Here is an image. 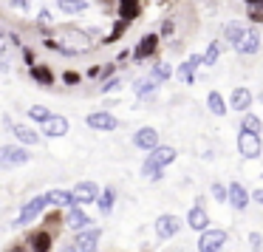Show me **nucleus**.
<instances>
[{"mask_svg": "<svg viewBox=\"0 0 263 252\" xmlns=\"http://www.w3.org/2000/svg\"><path fill=\"white\" fill-rule=\"evenodd\" d=\"M212 195H215L218 201H223V199L229 195V190H227V187H221V184H215V187H212Z\"/></svg>", "mask_w": 263, "mask_h": 252, "instance_id": "obj_34", "label": "nucleus"}, {"mask_svg": "<svg viewBox=\"0 0 263 252\" xmlns=\"http://www.w3.org/2000/svg\"><path fill=\"white\" fill-rule=\"evenodd\" d=\"M178 229H181V221H178L176 215H161L159 221H156V232H159V238H173Z\"/></svg>", "mask_w": 263, "mask_h": 252, "instance_id": "obj_12", "label": "nucleus"}, {"mask_svg": "<svg viewBox=\"0 0 263 252\" xmlns=\"http://www.w3.org/2000/svg\"><path fill=\"white\" fill-rule=\"evenodd\" d=\"M57 9L63 14H82L88 12V0H57Z\"/></svg>", "mask_w": 263, "mask_h": 252, "instance_id": "obj_18", "label": "nucleus"}, {"mask_svg": "<svg viewBox=\"0 0 263 252\" xmlns=\"http://www.w3.org/2000/svg\"><path fill=\"white\" fill-rule=\"evenodd\" d=\"M48 207V195L43 193V195H34V199H29L23 204V210H20V215H17V221H14V227H23V224H31L37 215H40L43 210Z\"/></svg>", "mask_w": 263, "mask_h": 252, "instance_id": "obj_3", "label": "nucleus"}, {"mask_svg": "<svg viewBox=\"0 0 263 252\" xmlns=\"http://www.w3.org/2000/svg\"><path fill=\"white\" fill-rule=\"evenodd\" d=\"M68 131H71V125H68L65 116H51L48 122H43V133H46L48 139H60V136H65Z\"/></svg>", "mask_w": 263, "mask_h": 252, "instance_id": "obj_8", "label": "nucleus"}, {"mask_svg": "<svg viewBox=\"0 0 263 252\" xmlns=\"http://www.w3.org/2000/svg\"><path fill=\"white\" fill-rule=\"evenodd\" d=\"M243 31H246V29H243V26H240V23H229L227 29H223V34H227V40H229V43H232V46H235V43H238L240 37H243Z\"/></svg>", "mask_w": 263, "mask_h": 252, "instance_id": "obj_28", "label": "nucleus"}, {"mask_svg": "<svg viewBox=\"0 0 263 252\" xmlns=\"http://www.w3.org/2000/svg\"><path fill=\"white\" fill-rule=\"evenodd\" d=\"M153 77L156 80H170L173 77V68H170V63H156V68H153Z\"/></svg>", "mask_w": 263, "mask_h": 252, "instance_id": "obj_30", "label": "nucleus"}, {"mask_svg": "<svg viewBox=\"0 0 263 252\" xmlns=\"http://www.w3.org/2000/svg\"><path fill=\"white\" fill-rule=\"evenodd\" d=\"M31 80L40 82V85H51L54 74H51V68H46V65H31Z\"/></svg>", "mask_w": 263, "mask_h": 252, "instance_id": "obj_24", "label": "nucleus"}, {"mask_svg": "<svg viewBox=\"0 0 263 252\" xmlns=\"http://www.w3.org/2000/svg\"><path fill=\"white\" fill-rule=\"evenodd\" d=\"M238 150L243 159H257L263 150L260 145V133H252V131H240L238 133Z\"/></svg>", "mask_w": 263, "mask_h": 252, "instance_id": "obj_4", "label": "nucleus"}, {"mask_svg": "<svg viewBox=\"0 0 263 252\" xmlns=\"http://www.w3.org/2000/svg\"><path fill=\"white\" fill-rule=\"evenodd\" d=\"M252 246H255V249H260V244H263V241H260V235H257V232H252Z\"/></svg>", "mask_w": 263, "mask_h": 252, "instance_id": "obj_40", "label": "nucleus"}, {"mask_svg": "<svg viewBox=\"0 0 263 252\" xmlns=\"http://www.w3.org/2000/svg\"><path fill=\"white\" fill-rule=\"evenodd\" d=\"M156 46H159V37H156V34L142 37V40H139V46H136V51H133V57H136V60H147L150 54L156 51Z\"/></svg>", "mask_w": 263, "mask_h": 252, "instance_id": "obj_16", "label": "nucleus"}, {"mask_svg": "<svg viewBox=\"0 0 263 252\" xmlns=\"http://www.w3.org/2000/svg\"><path fill=\"white\" fill-rule=\"evenodd\" d=\"M161 34H173V20H164V23H161Z\"/></svg>", "mask_w": 263, "mask_h": 252, "instance_id": "obj_39", "label": "nucleus"}, {"mask_svg": "<svg viewBox=\"0 0 263 252\" xmlns=\"http://www.w3.org/2000/svg\"><path fill=\"white\" fill-rule=\"evenodd\" d=\"M12 68V65H9V60H6V54H3V57H0V71H3V74H6V71Z\"/></svg>", "mask_w": 263, "mask_h": 252, "instance_id": "obj_41", "label": "nucleus"}, {"mask_svg": "<svg viewBox=\"0 0 263 252\" xmlns=\"http://www.w3.org/2000/svg\"><path fill=\"white\" fill-rule=\"evenodd\" d=\"M29 246H31V252H51V235L48 232H34L29 238Z\"/></svg>", "mask_w": 263, "mask_h": 252, "instance_id": "obj_21", "label": "nucleus"}, {"mask_svg": "<svg viewBox=\"0 0 263 252\" xmlns=\"http://www.w3.org/2000/svg\"><path fill=\"white\" fill-rule=\"evenodd\" d=\"M88 224H91V218H88L85 212L80 210V207H77V204L68 207V227H71V229H85Z\"/></svg>", "mask_w": 263, "mask_h": 252, "instance_id": "obj_19", "label": "nucleus"}, {"mask_svg": "<svg viewBox=\"0 0 263 252\" xmlns=\"http://www.w3.org/2000/svg\"><path fill=\"white\" fill-rule=\"evenodd\" d=\"M257 48H260V37H257L255 29H246L243 37L235 43V51H238V54H255Z\"/></svg>", "mask_w": 263, "mask_h": 252, "instance_id": "obj_9", "label": "nucleus"}, {"mask_svg": "<svg viewBox=\"0 0 263 252\" xmlns=\"http://www.w3.org/2000/svg\"><path fill=\"white\" fill-rule=\"evenodd\" d=\"M68 85H74V82H80V74H74V71H65V77H63Z\"/></svg>", "mask_w": 263, "mask_h": 252, "instance_id": "obj_37", "label": "nucleus"}, {"mask_svg": "<svg viewBox=\"0 0 263 252\" xmlns=\"http://www.w3.org/2000/svg\"><path fill=\"white\" fill-rule=\"evenodd\" d=\"M229 204H232L235 210H243V207L249 204V193H246L240 184H232V187H229Z\"/></svg>", "mask_w": 263, "mask_h": 252, "instance_id": "obj_20", "label": "nucleus"}, {"mask_svg": "<svg viewBox=\"0 0 263 252\" xmlns=\"http://www.w3.org/2000/svg\"><path fill=\"white\" fill-rule=\"evenodd\" d=\"M252 105V94L246 91V88H235L232 91V108L235 111H246Z\"/></svg>", "mask_w": 263, "mask_h": 252, "instance_id": "obj_22", "label": "nucleus"}, {"mask_svg": "<svg viewBox=\"0 0 263 252\" xmlns=\"http://www.w3.org/2000/svg\"><path fill=\"white\" fill-rule=\"evenodd\" d=\"M227 244V232L223 229H204L198 241V252H221Z\"/></svg>", "mask_w": 263, "mask_h": 252, "instance_id": "obj_5", "label": "nucleus"}, {"mask_svg": "<svg viewBox=\"0 0 263 252\" xmlns=\"http://www.w3.org/2000/svg\"><path fill=\"white\" fill-rule=\"evenodd\" d=\"M114 88H119V80H108L102 85V94H108V91H114Z\"/></svg>", "mask_w": 263, "mask_h": 252, "instance_id": "obj_38", "label": "nucleus"}, {"mask_svg": "<svg viewBox=\"0 0 263 252\" xmlns=\"http://www.w3.org/2000/svg\"><path fill=\"white\" fill-rule=\"evenodd\" d=\"M29 159L31 153L26 150V145H0V167H17Z\"/></svg>", "mask_w": 263, "mask_h": 252, "instance_id": "obj_2", "label": "nucleus"}, {"mask_svg": "<svg viewBox=\"0 0 263 252\" xmlns=\"http://www.w3.org/2000/svg\"><path fill=\"white\" fill-rule=\"evenodd\" d=\"M249 17L255 20V23H263V3H260V6H255V9H252V14H249Z\"/></svg>", "mask_w": 263, "mask_h": 252, "instance_id": "obj_35", "label": "nucleus"}, {"mask_svg": "<svg viewBox=\"0 0 263 252\" xmlns=\"http://www.w3.org/2000/svg\"><path fill=\"white\" fill-rule=\"evenodd\" d=\"M99 238H102L99 229H85V232L77 235V249H80V252H97Z\"/></svg>", "mask_w": 263, "mask_h": 252, "instance_id": "obj_11", "label": "nucleus"}, {"mask_svg": "<svg viewBox=\"0 0 263 252\" xmlns=\"http://www.w3.org/2000/svg\"><path fill=\"white\" fill-rule=\"evenodd\" d=\"M74 199H77V204H91V201L99 199V187L93 182H80L74 187Z\"/></svg>", "mask_w": 263, "mask_h": 252, "instance_id": "obj_10", "label": "nucleus"}, {"mask_svg": "<svg viewBox=\"0 0 263 252\" xmlns=\"http://www.w3.org/2000/svg\"><path fill=\"white\" fill-rule=\"evenodd\" d=\"M206 105H210V111H212L215 116H223V114H227V105H223V97H221L218 91H212L210 97H206Z\"/></svg>", "mask_w": 263, "mask_h": 252, "instance_id": "obj_25", "label": "nucleus"}, {"mask_svg": "<svg viewBox=\"0 0 263 252\" xmlns=\"http://www.w3.org/2000/svg\"><path fill=\"white\" fill-rule=\"evenodd\" d=\"M156 82H159V80H156L153 74H150L147 80H139L136 82V97H150V94L156 91Z\"/></svg>", "mask_w": 263, "mask_h": 252, "instance_id": "obj_26", "label": "nucleus"}, {"mask_svg": "<svg viewBox=\"0 0 263 252\" xmlns=\"http://www.w3.org/2000/svg\"><path fill=\"white\" fill-rule=\"evenodd\" d=\"M133 145L142 150H153L156 145H159V131H153V128H142V131H136V136H133Z\"/></svg>", "mask_w": 263, "mask_h": 252, "instance_id": "obj_13", "label": "nucleus"}, {"mask_svg": "<svg viewBox=\"0 0 263 252\" xmlns=\"http://www.w3.org/2000/svg\"><path fill=\"white\" fill-rule=\"evenodd\" d=\"M218 57H221V46H218V43H212V46L206 48V54H204V65H215Z\"/></svg>", "mask_w": 263, "mask_h": 252, "instance_id": "obj_31", "label": "nucleus"}, {"mask_svg": "<svg viewBox=\"0 0 263 252\" xmlns=\"http://www.w3.org/2000/svg\"><path fill=\"white\" fill-rule=\"evenodd\" d=\"M252 199H255L257 204H263V190H255V195H252Z\"/></svg>", "mask_w": 263, "mask_h": 252, "instance_id": "obj_42", "label": "nucleus"}, {"mask_svg": "<svg viewBox=\"0 0 263 252\" xmlns=\"http://www.w3.org/2000/svg\"><path fill=\"white\" fill-rule=\"evenodd\" d=\"M3 122H6L9 128H12V133L17 136V142H20V145H26V148H31V145H40V133L31 131L29 125H14V122L9 119V116H3Z\"/></svg>", "mask_w": 263, "mask_h": 252, "instance_id": "obj_6", "label": "nucleus"}, {"mask_svg": "<svg viewBox=\"0 0 263 252\" xmlns=\"http://www.w3.org/2000/svg\"><path fill=\"white\" fill-rule=\"evenodd\" d=\"M187 224L193 229H201V232H204L206 227H210V218H206V212H204V207H193V210H190V215H187Z\"/></svg>", "mask_w": 263, "mask_h": 252, "instance_id": "obj_17", "label": "nucleus"}, {"mask_svg": "<svg viewBox=\"0 0 263 252\" xmlns=\"http://www.w3.org/2000/svg\"><path fill=\"white\" fill-rule=\"evenodd\" d=\"M114 199H116L114 190H105V193H99V199H97L99 210H102V212H110V207H114Z\"/></svg>", "mask_w": 263, "mask_h": 252, "instance_id": "obj_29", "label": "nucleus"}, {"mask_svg": "<svg viewBox=\"0 0 263 252\" xmlns=\"http://www.w3.org/2000/svg\"><path fill=\"white\" fill-rule=\"evenodd\" d=\"M139 14V0H119V17L130 23L133 17Z\"/></svg>", "mask_w": 263, "mask_h": 252, "instance_id": "obj_23", "label": "nucleus"}, {"mask_svg": "<svg viewBox=\"0 0 263 252\" xmlns=\"http://www.w3.org/2000/svg\"><path fill=\"white\" fill-rule=\"evenodd\" d=\"M243 131L260 133V119H257V116H243Z\"/></svg>", "mask_w": 263, "mask_h": 252, "instance_id": "obj_32", "label": "nucleus"}, {"mask_svg": "<svg viewBox=\"0 0 263 252\" xmlns=\"http://www.w3.org/2000/svg\"><path fill=\"white\" fill-rule=\"evenodd\" d=\"M37 23H40V26H51V12H48V9H43V12L37 14Z\"/></svg>", "mask_w": 263, "mask_h": 252, "instance_id": "obj_33", "label": "nucleus"}, {"mask_svg": "<svg viewBox=\"0 0 263 252\" xmlns=\"http://www.w3.org/2000/svg\"><path fill=\"white\" fill-rule=\"evenodd\" d=\"M29 116H31L34 122H40V125H43V122H48L54 114H51L48 108H43V105H31V108H29Z\"/></svg>", "mask_w": 263, "mask_h": 252, "instance_id": "obj_27", "label": "nucleus"}, {"mask_svg": "<svg viewBox=\"0 0 263 252\" xmlns=\"http://www.w3.org/2000/svg\"><path fill=\"white\" fill-rule=\"evenodd\" d=\"M173 159H176V150L156 145V148L150 150V156H147V161H144V167H142L144 176H147V178H161V167L170 165Z\"/></svg>", "mask_w": 263, "mask_h": 252, "instance_id": "obj_1", "label": "nucleus"}, {"mask_svg": "<svg viewBox=\"0 0 263 252\" xmlns=\"http://www.w3.org/2000/svg\"><path fill=\"white\" fill-rule=\"evenodd\" d=\"M48 204H54V207H65V210H68V207H74L77 204V199H74V190H48Z\"/></svg>", "mask_w": 263, "mask_h": 252, "instance_id": "obj_15", "label": "nucleus"}, {"mask_svg": "<svg viewBox=\"0 0 263 252\" xmlns=\"http://www.w3.org/2000/svg\"><path fill=\"white\" fill-rule=\"evenodd\" d=\"M12 6L17 9V12H29V0H12Z\"/></svg>", "mask_w": 263, "mask_h": 252, "instance_id": "obj_36", "label": "nucleus"}, {"mask_svg": "<svg viewBox=\"0 0 263 252\" xmlns=\"http://www.w3.org/2000/svg\"><path fill=\"white\" fill-rule=\"evenodd\" d=\"M88 128H93V131H116L119 128V122H116L114 114H108V111H97V114H88Z\"/></svg>", "mask_w": 263, "mask_h": 252, "instance_id": "obj_7", "label": "nucleus"}, {"mask_svg": "<svg viewBox=\"0 0 263 252\" xmlns=\"http://www.w3.org/2000/svg\"><path fill=\"white\" fill-rule=\"evenodd\" d=\"M198 65H204V57H198V54H193V57L187 60V63H181V68H178V77H181L187 85H193L195 80V71H198Z\"/></svg>", "mask_w": 263, "mask_h": 252, "instance_id": "obj_14", "label": "nucleus"}]
</instances>
